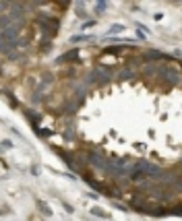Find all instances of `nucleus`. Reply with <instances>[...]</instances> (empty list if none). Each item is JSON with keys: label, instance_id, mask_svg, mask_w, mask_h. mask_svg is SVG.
I'll return each mask as SVG.
<instances>
[{"label": "nucleus", "instance_id": "6", "mask_svg": "<svg viewBox=\"0 0 182 221\" xmlns=\"http://www.w3.org/2000/svg\"><path fill=\"white\" fill-rule=\"evenodd\" d=\"M85 39H91V35H77V37H73V41H85Z\"/></svg>", "mask_w": 182, "mask_h": 221}, {"label": "nucleus", "instance_id": "2", "mask_svg": "<svg viewBox=\"0 0 182 221\" xmlns=\"http://www.w3.org/2000/svg\"><path fill=\"white\" fill-rule=\"evenodd\" d=\"M66 60H68V62H77V60H79V50H71V52H66V54H62V56H60L58 58V62H66Z\"/></svg>", "mask_w": 182, "mask_h": 221}, {"label": "nucleus", "instance_id": "4", "mask_svg": "<svg viewBox=\"0 0 182 221\" xmlns=\"http://www.w3.org/2000/svg\"><path fill=\"white\" fill-rule=\"evenodd\" d=\"M37 205L41 207V211H44V213H46V215H52V211L48 209V205H46V202H44V200H37Z\"/></svg>", "mask_w": 182, "mask_h": 221}, {"label": "nucleus", "instance_id": "3", "mask_svg": "<svg viewBox=\"0 0 182 221\" xmlns=\"http://www.w3.org/2000/svg\"><path fill=\"white\" fill-rule=\"evenodd\" d=\"M124 31V25H112L108 33H122Z\"/></svg>", "mask_w": 182, "mask_h": 221}, {"label": "nucleus", "instance_id": "7", "mask_svg": "<svg viewBox=\"0 0 182 221\" xmlns=\"http://www.w3.org/2000/svg\"><path fill=\"white\" fill-rule=\"evenodd\" d=\"M93 215H101V217H106V213H103L101 209H93Z\"/></svg>", "mask_w": 182, "mask_h": 221}, {"label": "nucleus", "instance_id": "5", "mask_svg": "<svg viewBox=\"0 0 182 221\" xmlns=\"http://www.w3.org/2000/svg\"><path fill=\"white\" fill-rule=\"evenodd\" d=\"M106 11V0H97V13H103Z\"/></svg>", "mask_w": 182, "mask_h": 221}, {"label": "nucleus", "instance_id": "1", "mask_svg": "<svg viewBox=\"0 0 182 221\" xmlns=\"http://www.w3.org/2000/svg\"><path fill=\"white\" fill-rule=\"evenodd\" d=\"M161 170L157 165H153L149 161H139L135 165V170L131 172V180L133 182H141V180H147V178H153V176H159Z\"/></svg>", "mask_w": 182, "mask_h": 221}]
</instances>
